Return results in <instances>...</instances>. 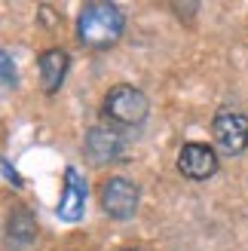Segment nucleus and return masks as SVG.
<instances>
[{
  "label": "nucleus",
  "mask_w": 248,
  "mask_h": 251,
  "mask_svg": "<svg viewBox=\"0 0 248 251\" xmlns=\"http://www.w3.org/2000/svg\"><path fill=\"white\" fill-rule=\"evenodd\" d=\"M212 135H215V144L227 156H239L248 147V117L236 114V110H224V114L215 117Z\"/></svg>",
  "instance_id": "obj_3"
},
{
  "label": "nucleus",
  "mask_w": 248,
  "mask_h": 251,
  "mask_svg": "<svg viewBox=\"0 0 248 251\" xmlns=\"http://www.w3.org/2000/svg\"><path fill=\"white\" fill-rule=\"evenodd\" d=\"M101 208L114 221H129L138 208V187L126 178H110L101 187Z\"/></svg>",
  "instance_id": "obj_4"
},
{
  "label": "nucleus",
  "mask_w": 248,
  "mask_h": 251,
  "mask_svg": "<svg viewBox=\"0 0 248 251\" xmlns=\"http://www.w3.org/2000/svg\"><path fill=\"white\" fill-rule=\"evenodd\" d=\"M120 147H123V138L114 129H104V126H95V129H89V135H86V153H89L98 166L117 159Z\"/></svg>",
  "instance_id": "obj_7"
},
{
  "label": "nucleus",
  "mask_w": 248,
  "mask_h": 251,
  "mask_svg": "<svg viewBox=\"0 0 248 251\" xmlns=\"http://www.w3.org/2000/svg\"><path fill=\"white\" fill-rule=\"evenodd\" d=\"M86 196H89V184L77 169L65 172V187H61V199H58V218L61 221H80L83 208H86Z\"/></svg>",
  "instance_id": "obj_6"
},
{
  "label": "nucleus",
  "mask_w": 248,
  "mask_h": 251,
  "mask_svg": "<svg viewBox=\"0 0 248 251\" xmlns=\"http://www.w3.org/2000/svg\"><path fill=\"white\" fill-rule=\"evenodd\" d=\"M37 68H40V80H43V92H58V86L65 83V74H68V55L61 52V49H49V52L40 55L37 61Z\"/></svg>",
  "instance_id": "obj_8"
},
{
  "label": "nucleus",
  "mask_w": 248,
  "mask_h": 251,
  "mask_svg": "<svg viewBox=\"0 0 248 251\" xmlns=\"http://www.w3.org/2000/svg\"><path fill=\"white\" fill-rule=\"evenodd\" d=\"M178 169L190 181H205L218 172V156L208 144H184L178 153Z\"/></svg>",
  "instance_id": "obj_5"
},
{
  "label": "nucleus",
  "mask_w": 248,
  "mask_h": 251,
  "mask_svg": "<svg viewBox=\"0 0 248 251\" xmlns=\"http://www.w3.org/2000/svg\"><path fill=\"white\" fill-rule=\"evenodd\" d=\"M12 86H16V65H12V58L0 49V95H6Z\"/></svg>",
  "instance_id": "obj_9"
},
{
  "label": "nucleus",
  "mask_w": 248,
  "mask_h": 251,
  "mask_svg": "<svg viewBox=\"0 0 248 251\" xmlns=\"http://www.w3.org/2000/svg\"><path fill=\"white\" fill-rule=\"evenodd\" d=\"M123 25H126V19H123L120 6L104 3V0H95V3H89L80 12V19H77V37H80L83 46L104 49V46H114L120 40Z\"/></svg>",
  "instance_id": "obj_1"
},
{
  "label": "nucleus",
  "mask_w": 248,
  "mask_h": 251,
  "mask_svg": "<svg viewBox=\"0 0 248 251\" xmlns=\"http://www.w3.org/2000/svg\"><path fill=\"white\" fill-rule=\"evenodd\" d=\"M120 251H135V248H120Z\"/></svg>",
  "instance_id": "obj_10"
},
{
  "label": "nucleus",
  "mask_w": 248,
  "mask_h": 251,
  "mask_svg": "<svg viewBox=\"0 0 248 251\" xmlns=\"http://www.w3.org/2000/svg\"><path fill=\"white\" fill-rule=\"evenodd\" d=\"M104 114L114 120V123H123V126H138L144 123L147 117V95L135 86H114L104 98Z\"/></svg>",
  "instance_id": "obj_2"
}]
</instances>
